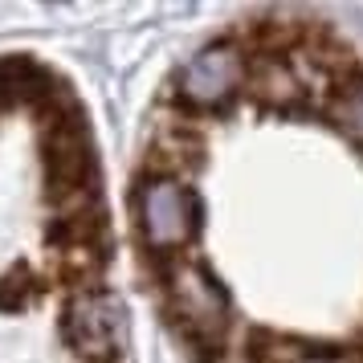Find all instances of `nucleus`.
<instances>
[{
	"label": "nucleus",
	"mask_w": 363,
	"mask_h": 363,
	"mask_svg": "<svg viewBox=\"0 0 363 363\" xmlns=\"http://www.w3.org/2000/svg\"><path fill=\"white\" fill-rule=\"evenodd\" d=\"M57 78L33 57H0V115L13 106H41L57 90Z\"/></svg>",
	"instance_id": "5"
},
{
	"label": "nucleus",
	"mask_w": 363,
	"mask_h": 363,
	"mask_svg": "<svg viewBox=\"0 0 363 363\" xmlns=\"http://www.w3.org/2000/svg\"><path fill=\"white\" fill-rule=\"evenodd\" d=\"M151 269L164 286V306L167 318L176 323L184 343L196 351L200 359H220L233 347V302L229 290L213 278V269L176 253V257H151Z\"/></svg>",
	"instance_id": "1"
},
{
	"label": "nucleus",
	"mask_w": 363,
	"mask_h": 363,
	"mask_svg": "<svg viewBox=\"0 0 363 363\" xmlns=\"http://www.w3.org/2000/svg\"><path fill=\"white\" fill-rule=\"evenodd\" d=\"M249 82V50L233 37V41H213L192 57L184 62V69L172 82V102L184 106V111H220L229 106Z\"/></svg>",
	"instance_id": "3"
},
{
	"label": "nucleus",
	"mask_w": 363,
	"mask_h": 363,
	"mask_svg": "<svg viewBox=\"0 0 363 363\" xmlns=\"http://www.w3.org/2000/svg\"><path fill=\"white\" fill-rule=\"evenodd\" d=\"M135 220L147 257H176L188 249L200 225V196L176 176H139Z\"/></svg>",
	"instance_id": "2"
},
{
	"label": "nucleus",
	"mask_w": 363,
	"mask_h": 363,
	"mask_svg": "<svg viewBox=\"0 0 363 363\" xmlns=\"http://www.w3.org/2000/svg\"><path fill=\"white\" fill-rule=\"evenodd\" d=\"M294 363H363L359 347H302V355Z\"/></svg>",
	"instance_id": "7"
},
{
	"label": "nucleus",
	"mask_w": 363,
	"mask_h": 363,
	"mask_svg": "<svg viewBox=\"0 0 363 363\" xmlns=\"http://www.w3.org/2000/svg\"><path fill=\"white\" fill-rule=\"evenodd\" d=\"M62 339H66L82 359H102V355H118V306L111 294L90 290V294H74L62 314Z\"/></svg>",
	"instance_id": "4"
},
{
	"label": "nucleus",
	"mask_w": 363,
	"mask_h": 363,
	"mask_svg": "<svg viewBox=\"0 0 363 363\" xmlns=\"http://www.w3.org/2000/svg\"><path fill=\"white\" fill-rule=\"evenodd\" d=\"M323 115H327V123L335 131L347 135L363 151V74L359 69L330 90V99L323 102Z\"/></svg>",
	"instance_id": "6"
},
{
	"label": "nucleus",
	"mask_w": 363,
	"mask_h": 363,
	"mask_svg": "<svg viewBox=\"0 0 363 363\" xmlns=\"http://www.w3.org/2000/svg\"><path fill=\"white\" fill-rule=\"evenodd\" d=\"M25 294H29V278L21 269L0 278V311H21L25 306Z\"/></svg>",
	"instance_id": "8"
}]
</instances>
